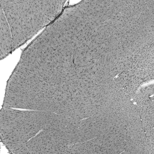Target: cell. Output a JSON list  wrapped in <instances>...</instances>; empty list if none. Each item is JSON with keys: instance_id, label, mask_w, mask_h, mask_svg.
<instances>
[{"instance_id": "6da1fadb", "label": "cell", "mask_w": 154, "mask_h": 154, "mask_svg": "<svg viewBox=\"0 0 154 154\" xmlns=\"http://www.w3.org/2000/svg\"><path fill=\"white\" fill-rule=\"evenodd\" d=\"M64 0H0L9 26L14 51L24 44L60 14Z\"/></svg>"}, {"instance_id": "7a4b0ae2", "label": "cell", "mask_w": 154, "mask_h": 154, "mask_svg": "<svg viewBox=\"0 0 154 154\" xmlns=\"http://www.w3.org/2000/svg\"><path fill=\"white\" fill-rule=\"evenodd\" d=\"M0 59L5 58L14 51L11 29L5 14L0 8Z\"/></svg>"}]
</instances>
